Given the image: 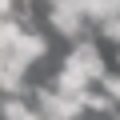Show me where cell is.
Segmentation results:
<instances>
[{"mask_svg": "<svg viewBox=\"0 0 120 120\" xmlns=\"http://www.w3.org/2000/svg\"><path fill=\"white\" fill-rule=\"evenodd\" d=\"M104 92H108V96L120 104V76H104Z\"/></svg>", "mask_w": 120, "mask_h": 120, "instance_id": "cell-8", "label": "cell"}, {"mask_svg": "<svg viewBox=\"0 0 120 120\" xmlns=\"http://www.w3.org/2000/svg\"><path fill=\"white\" fill-rule=\"evenodd\" d=\"M68 60H72V64H80L92 80H104V60H100L96 44H76V48L68 52Z\"/></svg>", "mask_w": 120, "mask_h": 120, "instance_id": "cell-3", "label": "cell"}, {"mask_svg": "<svg viewBox=\"0 0 120 120\" xmlns=\"http://www.w3.org/2000/svg\"><path fill=\"white\" fill-rule=\"evenodd\" d=\"M36 100H40L36 112L44 120H80V112H84V96H64L60 88H40Z\"/></svg>", "mask_w": 120, "mask_h": 120, "instance_id": "cell-1", "label": "cell"}, {"mask_svg": "<svg viewBox=\"0 0 120 120\" xmlns=\"http://www.w3.org/2000/svg\"><path fill=\"white\" fill-rule=\"evenodd\" d=\"M88 72L80 68V64H72V60H64V68H60V76H56V88L64 92V96H88Z\"/></svg>", "mask_w": 120, "mask_h": 120, "instance_id": "cell-2", "label": "cell"}, {"mask_svg": "<svg viewBox=\"0 0 120 120\" xmlns=\"http://www.w3.org/2000/svg\"><path fill=\"white\" fill-rule=\"evenodd\" d=\"M48 20H52L56 32L80 36V28H84V8H48Z\"/></svg>", "mask_w": 120, "mask_h": 120, "instance_id": "cell-4", "label": "cell"}, {"mask_svg": "<svg viewBox=\"0 0 120 120\" xmlns=\"http://www.w3.org/2000/svg\"><path fill=\"white\" fill-rule=\"evenodd\" d=\"M28 116H32V108L20 96H4L0 100V120H28Z\"/></svg>", "mask_w": 120, "mask_h": 120, "instance_id": "cell-6", "label": "cell"}, {"mask_svg": "<svg viewBox=\"0 0 120 120\" xmlns=\"http://www.w3.org/2000/svg\"><path fill=\"white\" fill-rule=\"evenodd\" d=\"M112 104H116V100H112L108 92H88V96H84V108H92V112H112Z\"/></svg>", "mask_w": 120, "mask_h": 120, "instance_id": "cell-7", "label": "cell"}, {"mask_svg": "<svg viewBox=\"0 0 120 120\" xmlns=\"http://www.w3.org/2000/svg\"><path fill=\"white\" fill-rule=\"evenodd\" d=\"M104 36H108V40H120V16H116V20H108V24H104Z\"/></svg>", "mask_w": 120, "mask_h": 120, "instance_id": "cell-9", "label": "cell"}, {"mask_svg": "<svg viewBox=\"0 0 120 120\" xmlns=\"http://www.w3.org/2000/svg\"><path fill=\"white\" fill-rule=\"evenodd\" d=\"M8 12H12V0H0V20H4Z\"/></svg>", "mask_w": 120, "mask_h": 120, "instance_id": "cell-10", "label": "cell"}, {"mask_svg": "<svg viewBox=\"0 0 120 120\" xmlns=\"http://www.w3.org/2000/svg\"><path fill=\"white\" fill-rule=\"evenodd\" d=\"M48 52V44H44V36H36V32H24L20 40H16V48L8 52V56H16L20 64H32V60H40Z\"/></svg>", "mask_w": 120, "mask_h": 120, "instance_id": "cell-5", "label": "cell"}]
</instances>
